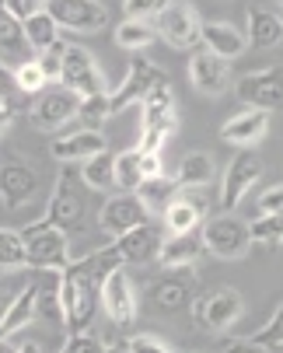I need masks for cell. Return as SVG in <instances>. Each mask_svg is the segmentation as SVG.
I'll return each mask as SVG.
<instances>
[{
    "label": "cell",
    "mask_w": 283,
    "mask_h": 353,
    "mask_svg": "<svg viewBox=\"0 0 283 353\" xmlns=\"http://www.w3.org/2000/svg\"><path fill=\"white\" fill-rule=\"evenodd\" d=\"M98 276H94L91 263L81 259V263H67L60 270V280H56V294H60V322L63 329H87L94 308H98Z\"/></svg>",
    "instance_id": "1"
},
{
    "label": "cell",
    "mask_w": 283,
    "mask_h": 353,
    "mask_svg": "<svg viewBox=\"0 0 283 353\" xmlns=\"http://www.w3.org/2000/svg\"><path fill=\"white\" fill-rule=\"evenodd\" d=\"M21 238H25V266L42 270V273H60L70 263L67 231L39 221V224H28L21 231Z\"/></svg>",
    "instance_id": "2"
},
{
    "label": "cell",
    "mask_w": 283,
    "mask_h": 353,
    "mask_svg": "<svg viewBox=\"0 0 283 353\" xmlns=\"http://www.w3.org/2000/svg\"><path fill=\"white\" fill-rule=\"evenodd\" d=\"M158 39H165L171 49H196L200 46V14L189 0H161L151 14Z\"/></svg>",
    "instance_id": "3"
},
{
    "label": "cell",
    "mask_w": 283,
    "mask_h": 353,
    "mask_svg": "<svg viewBox=\"0 0 283 353\" xmlns=\"http://www.w3.org/2000/svg\"><path fill=\"white\" fill-rule=\"evenodd\" d=\"M200 241H203V252H210V256H217V259H231V263L245 259L249 248H252L249 228L234 214H224V210H220V217H210L203 224Z\"/></svg>",
    "instance_id": "4"
},
{
    "label": "cell",
    "mask_w": 283,
    "mask_h": 353,
    "mask_svg": "<svg viewBox=\"0 0 283 353\" xmlns=\"http://www.w3.org/2000/svg\"><path fill=\"white\" fill-rule=\"evenodd\" d=\"M81 214H84V196H81V175L63 165L60 168V179H56V189L50 196V207H45V224H53L60 231H77L81 228Z\"/></svg>",
    "instance_id": "5"
},
{
    "label": "cell",
    "mask_w": 283,
    "mask_h": 353,
    "mask_svg": "<svg viewBox=\"0 0 283 353\" xmlns=\"http://www.w3.org/2000/svg\"><path fill=\"white\" fill-rule=\"evenodd\" d=\"M165 81H168V74H165L161 67H154V63L144 60V57H133L129 67H126V77H123L119 88L109 94V116H119L123 109L140 105V98H144L151 88L165 84Z\"/></svg>",
    "instance_id": "6"
},
{
    "label": "cell",
    "mask_w": 283,
    "mask_h": 353,
    "mask_svg": "<svg viewBox=\"0 0 283 353\" xmlns=\"http://www.w3.org/2000/svg\"><path fill=\"white\" fill-rule=\"evenodd\" d=\"M262 179V158L255 150L242 147V154H234L227 172H224V182H220V210L224 214H234L238 203L249 196V189H255V182Z\"/></svg>",
    "instance_id": "7"
},
{
    "label": "cell",
    "mask_w": 283,
    "mask_h": 353,
    "mask_svg": "<svg viewBox=\"0 0 283 353\" xmlns=\"http://www.w3.org/2000/svg\"><path fill=\"white\" fill-rule=\"evenodd\" d=\"M77 102H81V94H74L70 88L50 81L32 102V123L39 130H45V133H53V130L67 126L77 116Z\"/></svg>",
    "instance_id": "8"
},
{
    "label": "cell",
    "mask_w": 283,
    "mask_h": 353,
    "mask_svg": "<svg viewBox=\"0 0 283 353\" xmlns=\"http://www.w3.org/2000/svg\"><path fill=\"white\" fill-rule=\"evenodd\" d=\"M45 11L67 32H102L109 25V8L102 0H45Z\"/></svg>",
    "instance_id": "9"
},
{
    "label": "cell",
    "mask_w": 283,
    "mask_h": 353,
    "mask_svg": "<svg viewBox=\"0 0 283 353\" xmlns=\"http://www.w3.org/2000/svg\"><path fill=\"white\" fill-rule=\"evenodd\" d=\"M98 301H102L105 315H109L119 329L133 325V319H136V312H140V305H136V301H140V297H136V287H133L129 273H123V266L112 270V273L98 283Z\"/></svg>",
    "instance_id": "10"
},
{
    "label": "cell",
    "mask_w": 283,
    "mask_h": 353,
    "mask_svg": "<svg viewBox=\"0 0 283 353\" xmlns=\"http://www.w3.org/2000/svg\"><path fill=\"white\" fill-rule=\"evenodd\" d=\"M242 315H245V297L234 287H217L210 294H200V308L193 312V319L213 332H227Z\"/></svg>",
    "instance_id": "11"
},
{
    "label": "cell",
    "mask_w": 283,
    "mask_h": 353,
    "mask_svg": "<svg viewBox=\"0 0 283 353\" xmlns=\"http://www.w3.org/2000/svg\"><path fill=\"white\" fill-rule=\"evenodd\" d=\"M60 84L70 88L74 94H94V91H105V77H102V67L94 63V57L81 46H70L63 49V63H60Z\"/></svg>",
    "instance_id": "12"
},
{
    "label": "cell",
    "mask_w": 283,
    "mask_h": 353,
    "mask_svg": "<svg viewBox=\"0 0 283 353\" xmlns=\"http://www.w3.org/2000/svg\"><path fill=\"white\" fill-rule=\"evenodd\" d=\"M140 130H165L175 137L178 130V98L171 91V84H158L140 98Z\"/></svg>",
    "instance_id": "13"
},
{
    "label": "cell",
    "mask_w": 283,
    "mask_h": 353,
    "mask_svg": "<svg viewBox=\"0 0 283 353\" xmlns=\"http://www.w3.org/2000/svg\"><path fill=\"white\" fill-rule=\"evenodd\" d=\"M144 221H151V214H147V207L136 199V192H119V196H112L109 203L102 207V214H98V228H102L109 238H119L123 231L144 224Z\"/></svg>",
    "instance_id": "14"
},
{
    "label": "cell",
    "mask_w": 283,
    "mask_h": 353,
    "mask_svg": "<svg viewBox=\"0 0 283 353\" xmlns=\"http://www.w3.org/2000/svg\"><path fill=\"white\" fill-rule=\"evenodd\" d=\"M161 241H165V231L158 228V224H151V221H144V224H136V228H129V231H123L112 245L119 248V256H123V266H140V263H151L154 256H158V248H161Z\"/></svg>",
    "instance_id": "15"
},
{
    "label": "cell",
    "mask_w": 283,
    "mask_h": 353,
    "mask_svg": "<svg viewBox=\"0 0 283 353\" xmlns=\"http://www.w3.org/2000/svg\"><path fill=\"white\" fill-rule=\"evenodd\" d=\"M35 192H39V175L32 165H21V161L0 165V203L8 210H21L25 203H32Z\"/></svg>",
    "instance_id": "16"
},
{
    "label": "cell",
    "mask_w": 283,
    "mask_h": 353,
    "mask_svg": "<svg viewBox=\"0 0 283 353\" xmlns=\"http://www.w3.org/2000/svg\"><path fill=\"white\" fill-rule=\"evenodd\" d=\"M238 98L252 109H266V112H276L280 109V67H266V70H255V74H245L238 77Z\"/></svg>",
    "instance_id": "17"
},
{
    "label": "cell",
    "mask_w": 283,
    "mask_h": 353,
    "mask_svg": "<svg viewBox=\"0 0 283 353\" xmlns=\"http://www.w3.org/2000/svg\"><path fill=\"white\" fill-rule=\"evenodd\" d=\"M168 273H171V276L151 283V301L158 305V312H165V315L182 312L189 301L196 297V280H189L193 266H185V270H168Z\"/></svg>",
    "instance_id": "18"
},
{
    "label": "cell",
    "mask_w": 283,
    "mask_h": 353,
    "mask_svg": "<svg viewBox=\"0 0 283 353\" xmlns=\"http://www.w3.org/2000/svg\"><path fill=\"white\" fill-rule=\"evenodd\" d=\"M227 63H231V60H224V57L210 53V49H203V53H196L193 60H189V81H193L196 91L217 98V94H224V91L231 88V70H227Z\"/></svg>",
    "instance_id": "19"
},
{
    "label": "cell",
    "mask_w": 283,
    "mask_h": 353,
    "mask_svg": "<svg viewBox=\"0 0 283 353\" xmlns=\"http://www.w3.org/2000/svg\"><path fill=\"white\" fill-rule=\"evenodd\" d=\"M109 150V140L102 137V130H87L81 126L77 133H63L53 140V158L63 161V165H77V161H87L94 154Z\"/></svg>",
    "instance_id": "20"
},
{
    "label": "cell",
    "mask_w": 283,
    "mask_h": 353,
    "mask_svg": "<svg viewBox=\"0 0 283 353\" xmlns=\"http://www.w3.org/2000/svg\"><path fill=\"white\" fill-rule=\"evenodd\" d=\"M266 133H269V112L266 109H242L220 126V137L234 147H255Z\"/></svg>",
    "instance_id": "21"
},
{
    "label": "cell",
    "mask_w": 283,
    "mask_h": 353,
    "mask_svg": "<svg viewBox=\"0 0 283 353\" xmlns=\"http://www.w3.org/2000/svg\"><path fill=\"white\" fill-rule=\"evenodd\" d=\"M196 196H175L171 203L161 210L165 214V231L168 234H185V231H196L207 217V199L203 189H193Z\"/></svg>",
    "instance_id": "22"
},
{
    "label": "cell",
    "mask_w": 283,
    "mask_h": 353,
    "mask_svg": "<svg viewBox=\"0 0 283 353\" xmlns=\"http://www.w3.org/2000/svg\"><path fill=\"white\" fill-rule=\"evenodd\" d=\"M203 256V241L196 231H185V234H168L158 248V263L161 270H185V266H196Z\"/></svg>",
    "instance_id": "23"
},
{
    "label": "cell",
    "mask_w": 283,
    "mask_h": 353,
    "mask_svg": "<svg viewBox=\"0 0 283 353\" xmlns=\"http://www.w3.org/2000/svg\"><path fill=\"white\" fill-rule=\"evenodd\" d=\"M32 46L25 39V28H21V18L8 11V4L0 0V63H11L18 67L21 60H28Z\"/></svg>",
    "instance_id": "24"
},
{
    "label": "cell",
    "mask_w": 283,
    "mask_h": 353,
    "mask_svg": "<svg viewBox=\"0 0 283 353\" xmlns=\"http://www.w3.org/2000/svg\"><path fill=\"white\" fill-rule=\"evenodd\" d=\"M200 42H203V49H210V53H217L224 60L242 57L245 46H249L245 35L234 25H227V21H203L200 25Z\"/></svg>",
    "instance_id": "25"
},
{
    "label": "cell",
    "mask_w": 283,
    "mask_h": 353,
    "mask_svg": "<svg viewBox=\"0 0 283 353\" xmlns=\"http://www.w3.org/2000/svg\"><path fill=\"white\" fill-rule=\"evenodd\" d=\"M217 350H262V353H280L283 350V308L276 305L273 319L252 332V336H242V339H220Z\"/></svg>",
    "instance_id": "26"
},
{
    "label": "cell",
    "mask_w": 283,
    "mask_h": 353,
    "mask_svg": "<svg viewBox=\"0 0 283 353\" xmlns=\"http://www.w3.org/2000/svg\"><path fill=\"white\" fill-rule=\"evenodd\" d=\"M35 297H39V283H28L25 290H18V294L8 301L4 315H0V339L32 325V319L39 315V312H35Z\"/></svg>",
    "instance_id": "27"
},
{
    "label": "cell",
    "mask_w": 283,
    "mask_h": 353,
    "mask_svg": "<svg viewBox=\"0 0 283 353\" xmlns=\"http://www.w3.org/2000/svg\"><path fill=\"white\" fill-rule=\"evenodd\" d=\"M213 179H217V165L207 150H189L178 161V172H175L178 189H207Z\"/></svg>",
    "instance_id": "28"
},
{
    "label": "cell",
    "mask_w": 283,
    "mask_h": 353,
    "mask_svg": "<svg viewBox=\"0 0 283 353\" xmlns=\"http://www.w3.org/2000/svg\"><path fill=\"white\" fill-rule=\"evenodd\" d=\"M283 39V21L280 11H266V8H252L249 11V46L255 49H273Z\"/></svg>",
    "instance_id": "29"
},
{
    "label": "cell",
    "mask_w": 283,
    "mask_h": 353,
    "mask_svg": "<svg viewBox=\"0 0 283 353\" xmlns=\"http://www.w3.org/2000/svg\"><path fill=\"white\" fill-rule=\"evenodd\" d=\"M133 192H136L140 203L147 207V214H161L171 199L178 196V182L161 172V175H151V179H140V185H136Z\"/></svg>",
    "instance_id": "30"
},
{
    "label": "cell",
    "mask_w": 283,
    "mask_h": 353,
    "mask_svg": "<svg viewBox=\"0 0 283 353\" xmlns=\"http://www.w3.org/2000/svg\"><path fill=\"white\" fill-rule=\"evenodd\" d=\"M21 28H25V39H28V46H32V53H39V49L53 46V42L60 39V25L53 21V14L45 11V8L25 14V18H21Z\"/></svg>",
    "instance_id": "31"
},
{
    "label": "cell",
    "mask_w": 283,
    "mask_h": 353,
    "mask_svg": "<svg viewBox=\"0 0 283 353\" xmlns=\"http://www.w3.org/2000/svg\"><path fill=\"white\" fill-rule=\"evenodd\" d=\"M154 39H158V32H154L151 18H126V21H119V28H116V46H119V49H129V53H136V49H147Z\"/></svg>",
    "instance_id": "32"
},
{
    "label": "cell",
    "mask_w": 283,
    "mask_h": 353,
    "mask_svg": "<svg viewBox=\"0 0 283 353\" xmlns=\"http://www.w3.org/2000/svg\"><path fill=\"white\" fill-rule=\"evenodd\" d=\"M81 182L87 189H94V192H109L116 185V179H112V154H109V150H102V154H94V158H87L81 165Z\"/></svg>",
    "instance_id": "33"
},
{
    "label": "cell",
    "mask_w": 283,
    "mask_h": 353,
    "mask_svg": "<svg viewBox=\"0 0 283 353\" xmlns=\"http://www.w3.org/2000/svg\"><path fill=\"white\" fill-rule=\"evenodd\" d=\"M112 179H116V185L123 192H133L140 185L144 175H140V150L136 147L123 150V154H112Z\"/></svg>",
    "instance_id": "34"
},
{
    "label": "cell",
    "mask_w": 283,
    "mask_h": 353,
    "mask_svg": "<svg viewBox=\"0 0 283 353\" xmlns=\"http://www.w3.org/2000/svg\"><path fill=\"white\" fill-rule=\"evenodd\" d=\"M74 119H81L87 130H102V123L112 119V116H109V91L84 94L81 102H77V116H74Z\"/></svg>",
    "instance_id": "35"
},
{
    "label": "cell",
    "mask_w": 283,
    "mask_h": 353,
    "mask_svg": "<svg viewBox=\"0 0 283 353\" xmlns=\"http://www.w3.org/2000/svg\"><path fill=\"white\" fill-rule=\"evenodd\" d=\"M249 228V241L252 245H266V248H276L280 238H283V224H280V214H259Z\"/></svg>",
    "instance_id": "36"
},
{
    "label": "cell",
    "mask_w": 283,
    "mask_h": 353,
    "mask_svg": "<svg viewBox=\"0 0 283 353\" xmlns=\"http://www.w3.org/2000/svg\"><path fill=\"white\" fill-rule=\"evenodd\" d=\"M0 270H25V238H21V231L0 228Z\"/></svg>",
    "instance_id": "37"
},
{
    "label": "cell",
    "mask_w": 283,
    "mask_h": 353,
    "mask_svg": "<svg viewBox=\"0 0 283 353\" xmlns=\"http://www.w3.org/2000/svg\"><path fill=\"white\" fill-rule=\"evenodd\" d=\"M11 77H14V88L25 91V94H39L45 84H50V77L42 74V67H39L35 60H21V63L11 70Z\"/></svg>",
    "instance_id": "38"
},
{
    "label": "cell",
    "mask_w": 283,
    "mask_h": 353,
    "mask_svg": "<svg viewBox=\"0 0 283 353\" xmlns=\"http://www.w3.org/2000/svg\"><path fill=\"white\" fill-rule=\"evenodd\" d=\"M116 350H126V353H171L175 346L165 339V336H154V332H136V336H126L116 343Z\"/></svg>",
    "instance_id": "39"
},
{
    "label": "cell",
    "mask_w": 283,
    "mask_h": 353,
    "mask_svg": "<svg viewBox=\"0 0 283 353\" xmlns=\"http://www.w3.org/2000/svg\"><path fill=\"white\" fill-rule=\"evenodd\" d=\"M63 350L67 353H102V350H109V343L98 339L94 332H87V329H70L67 339H63Z\"/></svg>",
    "instance_id": "40"
},
{
    "label": "cell",
    "mask_w": 283,
    "mask_h": 353,
    "mask_svg": "<svg viewBox=\"0 0 283 353\" xmlns=\"http://www.w3.org/2000/svg\"><path fill=\"white\" fill-rule=\"evenodd\" d=\"M63 49H67V42H63V39H56L53 46H45V49H39V60H35V63L42 67V74L50 77V81H53V77H60V63H63Z\"/></svg>",
    "instance_id": "41"
},
{
    "label": "cell",
    "mask_w": 283,
    "mask_h": 353,
    "mask_svg": "<svg viewBox=\"0 0 283 353\" xmlns=\"http://www.w3.org/2000/svg\"><path fill=\"white\" fill-rule=\"evenodd\" d=\"M283 210V185L273 182L269 189H262L259 196V214H280Z\"/></svg>",
    "instance_id": "42"
},
{
    "label": "cell",
    "mask_w": 283,
    "mask_h": 353,
    "mask_svg": "<svg viewBox=\"0 0 283 353\" xmlns=\"http://www.w3.org/2000/svg\"><path fill=\"white\" fill-rule=\"evenodd\" d=\"M161 0H126V18H151Z\"/></svg>",
    "instance_id": "43"
},
{
    "label": "cell",
    "mask_w": 283,
    "mask_h": 353,
    "mask_svg": "<svg viewBox=\"0 0 283 353\" xmlns=\"http://www.w3.org/2000/svg\"><path fill=\"white\" fill-rule=\"evenodd\" d=\"M165 172V161H161V150H151V154H140V175L151 179V175H161Z\"/></svg>",
    "instance_id": "44"
},
{
    "label": "cell",
    "mask_w": 283,
    "mask_h": 353,
    "mask_svg": "<svg viewBox=\"0 0 283 353\" xmlns=\"http://www.w3.org/2000/svg\"><path fill=\"white\" fill-rule=\"evenodd\" d=\"M11 119H14V109H11V102H8V98H0V133H4V130L11 126Z\"/></svg>",
    "instance_id": "45"
},
{
    "label": "cell",
    "mask_w": 283,
    "mask_h": 353,
    "mask_svg": "<svg viewBox=\"0 0 283 353\" xmlns=\"http://www.w3.org/2000/svg\"><path fill=\"white\" fill-rule=\"evenodd\" d=\"M45 8V0H18V18L32 14V11H42Z\"/></svg>",
    "instance_id": "46"
},
{
    "label": "cell",
    "mask_w": 283,
    "mask_h": 353,
    "mask_svg": "<svg viewBox=\"0 0 283 353\" xmlns=\"http://www.w3.org/2000/svg\"><path fill=\"white\" fill-rule=\"evenodd\" d=\"M4 77H11V74H8V67H4V63H0V81H4Z\"/></svg>",
    "instance_id": "47"
},
{
    "label": "cell",
    "mask_w": 283,
    "mask_h": 353,
    "mask_svg": "<svg viewBox=\"0 0 283 353\" xmlns=\"http://www.w3.org/2000/svg\"><path fill=\"white\" fill-rule=\"evenodd\" d=\"M0 98H4V91H0Z\"/></svg>",
    "instance_id": "48"
}]
</instances>
